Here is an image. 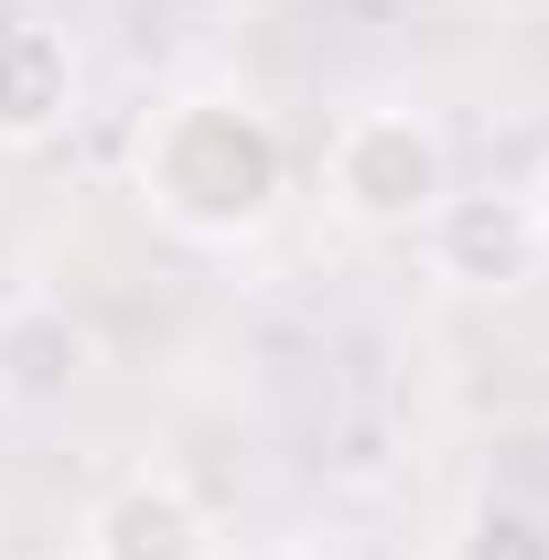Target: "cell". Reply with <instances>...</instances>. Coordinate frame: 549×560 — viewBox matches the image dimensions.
Segmentation results:
<instances>
[{"mask_svg": "<svg viewBox=\"0 0 549 560\" xmlns=\"http://www.w3.org/2000/svg\"><path fill=\"white\" fill-rule=\"evenodd\" d=\"M453 195V140L431 108L410 97H366V108H344L335 140H324V206L344 226H366V237H410L431 226V206Z\"/></svg>", "mask_w": 549, "mask_h": 560, "instance_id": "7a4b0ae2", "label": "cell"}, {"mask_svg": "<svg viewBox=\"0 0 549 560\" xmlns=\"http://www.w3.org/2000/svg\"><path fill=\"white\" fill-rule=\"evenodd\" d=\"M130 195L195 248H248L291 195V140L237 86H173L130 140Z\"/></svg>", "mask_w": 549, "mask_h": 560, "instance_id": "6da1fadb", "label": "cell"}, {"mask_svg": "<svg viewBox=\"0 0 549 560\" xmlns=\"http://www.w3.org/2000/svg\"><path fill=\"white\" fill-rule=\"evenodd\" d=\"M442 560H549V517L517 506V495H475V506L453 517Z\"/></svg>", "mask_w": 549, "mask_h": 560, "instance_id": "52a82bcc", "label": "cell"}, {"mask_svg": "<svg viewBox=\"0 0 549 560\" xmlns=\"http://www.w3.org/2000/svg\"><path fill=\"white\" fill-rule=\"evenodd\" d=\"M420 237H431V270L453 280V291H517V280L539 270L528 195H495V184H484V195H464V184H453V195L431 206V226H420Z\"/></svg>", "mask_w": 549, "mask_h": 560, "instance_id": "277c9868", "label": "cell"}, {"mask_svg": "<svg viewBox=\"0 0 549 560\" xmlns=\"http://www.w3.org/2000/svg\"><path fill=\"white\" fill-rule=\"evenodd\" d=\"M66 560H86V550H66Z\"/></svg>", "mask_w": 549, "mask_h": 560, "instance_id": "9c48e42d", "label": "cell"}, {"mask_svg": "<svg viewBox=\"0 0 549 560\" xmlns=\"http://www.w3.org/2000/svg\"><path fill=\"white\" fill-rule=\"evenodd\" d=\"M86 560H215V506L184 475H162V464H140L119 486L86 506Z\"/></svg>", "mask_w": 549, "mask_h": 560, "instance_id": "3957f363", "label": "cell"}, {"mask_svg": "<svg viewBox=\"0 0 549 560\" xmlns=\"http://www.w3.org/2000/svg\"><path fill=\"white\" fill-rule=\"evenodd\" d=\"M75 119V44L55 22H0V151H33Z\"/></svg>", "mask_w": 549, "mask_h": 560, "instance_id": "8992f818", "label": "cell"}, {"mask_svg": "<svg viewBox=\"0 0 549 560\" xmlns=\"http://www.w3.org/2000/svg\"><path fill=\"white\" fill-rule=\"evenodd\" d=\"M517 195H528V226H539V259H549V162L528 173V184H517Z\"/></svg>", "mask_w": 549, "mask_h": 560, "instance_id": "ba28073f", "label": "cell"}, {"mask_svg": "<svg viewBox=\"0 0 549 560\" xmlns=\"http://www.w3.org/2000/svg\"><path fill=\"white\" fill-rule=\"evenodd\" d=\"M86 366H97V335L75 324L55 291L0 302V399H11V410H55V399H75Z\"/></svg>", "mask_w": 549, "mask_h": 560, "instance_id": "5b68a950", "label": "cell"}]
</instances>
